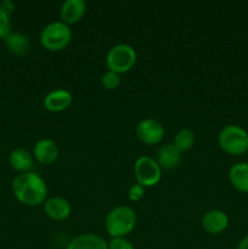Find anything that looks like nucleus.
Returning a JSON list of instances; mask_svg holds the SVG:
<instances>
[{
	"instance_id": "6ab92c4d",
	"label": "nucleus",
	"mask_w": 248,
	"mask_h": 249,
	"mask_svg": "<svg viewBox=\"0 0 248 249\" xmlns=\"http://www.w3.org/2000/svg\"><path fill=\"white\" fill-rule=\"evenodd\" d=\"M122 78L121 74L113 71H107L104 75H102L101 83L106 89L108 90H114L121 85Z\"/></svg>"
},
{
	"instance_id": "4be33fe9",
	"label": "nucleus",
	"mask_w": 248,
	"mask_h": 249,
	"mask_svg": "<svg viewBox=\"0 0 248 249\" xmlns=\"http://www.w3.org/2000/svg\"><path fill=\"white\" fill-rule=\"evenodd\" d=\"M128 196L131 202L140 201V199L145 196V187L141 186L140 184L131 185L130 189H129L128 191Z\"/></svg>"
},
{
	"instance_id": "9b49d317",
	"label": "nucleus",
	"mask_w": 248,
	"mask_h": 249,
	"mask_svg": "<svg viewBox=\"0 0 248 249\" xmlns=\"http://www.w3.org/2000/svg\"><path fill=\"white\" fill-rule=\"evenodd\" d=\"M87 5L84 0H66L61 5L60 15L66 24L77 23L85 15Z\"/></svg>"
},
{
	"instance_id": "20e7f679",
	"label": "nucleus",
	"mask_w": 248,
	"mask_h": 249,
	"mask_svg": "<svg viewBox=\"0 0 248 249\" xmlns=\"http://www.w3.org/2000/svg\"><path fill=\"white\" fill-rule=\"evenodd\" d=\"M72 40L70 26L62 21H53L46 24L40 33V43L46 50L58 51L65 49Z\"/></svg>"
},
{
	"instance_id": "ddd939ff",
	"label": "nucleus",
	"mask_w": 248,
	"mask_h": 249,
	"mask_svg": "<svg viewBox=\"0 0 248 249\" xmlns=\"http://www.w3.org/2000/svg\"><path fill=\"white\" fill-rule=\"evenodd\" d=\"M156 162L160 169H175L181 162V152L174 146V143H165L157 151Z\"/></svg>"
},
{
	"instance_id": "39448f33",
	"label": "nucleus",
	"mask_w": 248,
	"mask_h": 249,
	"mask_svg": "<svg viewBox=\"0 0 248 249\" xmlns=\"http://www.w3.org/2000/svg\"><path fill=\"white\" fill-rule=\"evenodd\" d=\"M136 62V51L129 44H117L112 46L106 55V66L108 71L125 73L134 67Z\"/></svg>"
},
{
	"instance_id": "f8f14e48",
	"label": "nucleus",
	"mask_w": 248,
	"mask_h": 249,
	"mask_svg": "<svg viewBox=\"0 0 248 249\" xmlns=\"http://www.w3.org/2000/svg\"><path fill=\"white\" fill-rule=\"evenodd\" d=\"M72 104V94L66 89H56L44 97V107L50 112H61Z\"/></svg>"
},
{
	"instance_id": "7ed1b4c3",
	"label": "nucleus",
	"mask_w": 248,
	"mask_h": 249,
	"mask_svg": "<svg viewBox=\"0 0 248 249\" xmlns=\"http://www.w3.org/2000/svg\"><path fill=\"white\" fill-rule=\"evenodd\" d=\"M221 150L230 156H241L248 151V133L236 124L225 125L218 135Z\"/></svg>"
},
{
	"instance_id": "6e6552de",
	"label": "nucleus",
	"mask_w": 248,
	"mask_h": 249,
	"mask_svg": "<svg viewBox=\"0 0 248 249\" xmlns=\"http://www.w3.org/2000/svg\"><path fill=\"white\" fill-rule=\"evenodd\" d=\"M229 225V216L220 209H211L202 218V228L211 235H219Z\"/></svg>"
},
{
	"instance_id": "5701e85b",
	"label": "nucleus",
	"mask_w": 248,
	"mask_h": 249,
	"mask_svg": "<svg viewBox=\"0 0 248 249\" xmlns=\"http://www.w3.org/2000/svg\"><path fill=\"white\" fill-rule=\"evenodd\" d=\"M0 7H1L9 16L15 11V4L11 0H4V1H1L0 2Z\"/></svg>"
},
{
	"instance_id": "f3484780",
	"label": "nucleus",
	"mask_w": 248,
	"mask_h": 249,
	"mask_svg": "<svg viewBox=\"0 0 248 249\" xmlns=\"http://www.w3.org/2000/svg\"><path fill=\"white\" fill-rule=\"evenodd\" d=\"M4 43L9 51L17 56H24L31 49V41L28 36L17 32H10L4 38Z\"/></svg>"
},
{
	"instance_id": "b1692460",
	"label": "nucleus",
	"mask_w": 248,
	"mask_h": 249,
	"mask_svg": "<svg viewBox=\"0 0 248 249\" xmlns=\"http://www.w3.org/2000/svg\"><path fill=\"white\" fill-rule=\"evenodd\" d=\"M236 249H248V235H246L245 237L238 242L237 248Z\"/></svg>"
},
{
	"instance_id": "423d86ee",
	"label": "nucleus",
	"mask_w": 248,
	"mask_h": 249,
	"mask_svg": "<svg viewBox=\"0 0 248 249\" xmlns=\"http://www.w3.org/2000/svg\"><path fill=\"white\" fill-rule=\"evenodd\" d=\"M134 174L136 181L143 187L155 186L162 178V169L150 156H141L134 163Z\"/></svg>"
},
{
	"instance_id": "aec40b11",
	"label": "nucleus",
	"mask_w": 248,
	"mask_h": 249,
	"mask_svg": "<svg viewBox=\"0 0 248 249\" xmlns=\"http://www.w3.org/2000/svg\"><path fill=\"white\" fill-rule=\"evenodd\" d=\"M10 28H11L10 16L0 7V39H4L11 32Z\"/></svg>"
},
{
	"instance_id": "9d476101",
	"label": "nucleus",
	"mask_w": 248,
	"mask_h": 249,
	"mask_svg": "<svg viewBox=\"0 0 248 249\" xmlns=\"http://www.w3.org/2000/svg\"><path fill=\"white\" fill-rule=\"evenodd\" d=\"M33 157L43 164H51L58 157V146L51 139H41L34 145Z\"/></svg>"
},
{
	"instance_id": "2eb2a0df",
	"label": "nucleus",
	"mask_w": 248,
	"mask_h": 249,
	"mask_svg": "<svg viewBox=\"0 0 248 249\" xmlns=\"http://www.w3.org/2000/svg\"><path fill=\"white\" fill-rule=\"evenodd\" d=\"M229 180L237 191L248 194V163H235L229 170Z\"/></svg>"
},
{
	"instance_id": "f257e3e1",
	"label": "nucleus",
	"mask_w": 248,
	"mask_h": 249,
	"mask_svg": "<svg viewBox=\"0 0 248 249\" xmlns=\"http://www.w3.org/2000/svg\"><path fill=\"white\" fill-rule=\"evenodd\" d=\"M12 192L18 202L28 207L44 204L48 196V185L34 172L21 173L12 181Z\"/></svg>"
},
{
	"instance_id": "0eeeda50",
	"label": "nucleus",
	"mask_w": 248,
	"mask_h": 249,
	"mask_svg": "<svg viewBox=\"0 0 248 249\" xmlns=\"http://www.w3.org/2000/svg\"><path fill=\"white\" fill-rule=\"evenodd\" d=\"M136 135L142 142L147 145H156L164 138V126L157 119L145 118L136 125Z\"/></svg>"
},
{
	"instance_id": "1a4fd4ad",
	"label": "nucleus",
	"mask_w": 248,
	"mask_h": 249,
	"mask_svg": "<svg viewBox=\"0 0 248 249\" xmlns=\"http://www.w3.org/2000/svg\"><path fill=\"white\" fill-rule=\"evenodd\" d=\"M44 212L50 219L56 221H61L67 219L71 215L70 202L62 197H50L44 202Z\"/></svg>"
},
{
	"instance_id": "412c9836",
	"label": "nucleus",
	"mask_w": 248,
	"mask_h": 249,
	"mask_svg": "<svg viewBox=\"0 0 248 249\" xmlns=\"http://www.w3.org/2000/svg\"><path fill=\"white\" fill-rule=\"evenodd\" d=\"M108 249H135L134 245L125 237L111 238L108 242Z\"/></svg>"
},
{
	"instance_id": "f03ea898",
	"label": "nucleus",
	"mask_w": 248,
	"mask_h": 249,
	"mask_svg": "<svg viewBox=\"0 0 248 249\" xmlns=\"http://www.w3.org/2000/svg\"><path fill=\"white\" fill-rule=\"evenodd\" d=\"M136 225V213L131 207L118 206L105 218V228L112 238L125 237Z\"/></svg>"
},
{
	"instance_id": "4468645a",
	"label": "nucleus",
	"mask_w": 248,
	"mask_h": 249,
	"mask_svg": "<svg viewBox=\"0 0 248 249\" xmlns=\"http://www.w3.org/2000/svg\"><path fill=\"white\" fill-rule=\"evenodd\" d=\"M66 249H108V242L95 233H83L71 240Z\"/></svg>"
},
{
	"instance_id": "dca6fc26",
	"label": "nucleus",
	"mask_w": 248,
	"mask_h": 249,
	"mask_svg": "<svg viewBox=\"0 0 248 249\" xmlns=\"http://www.w3.org/2000/svg\"><path fill=\"white\" fill-rule=\"evenodd\" d=\"M9 164L17 172H31L34 164L33 155L24 148H15L9 155Z\"/></svg>"
},
{
	"instance_id": "a211bd4d",
	"label": "nucleus",
	"mask_w": 248,
	"mask_h": 249,
	"mask_svg": "<svg viewBox=\"0 0 248 249\" xmlns=\"http://www.w3.org/2000/svg\"><path fill=\"white\" fill-rule=\"evenodd\" d=\"M195 143V133L191 129H181L177 133L174 138V146L180 152H186L192 148Z\"/></svg>"
}]
</instances>
